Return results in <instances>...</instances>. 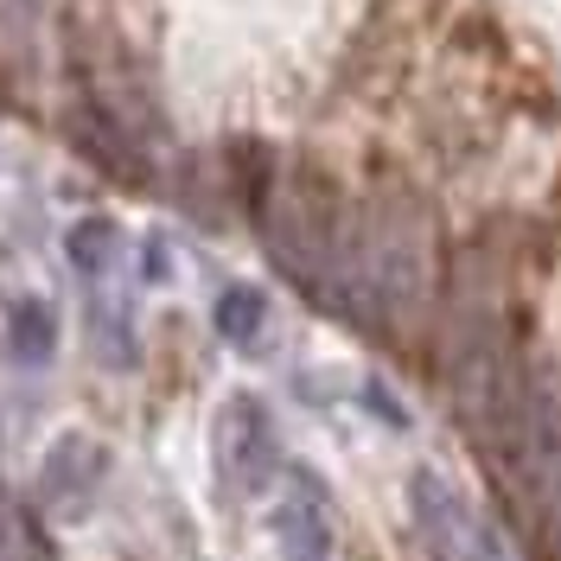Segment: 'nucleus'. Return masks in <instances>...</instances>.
I'll return each instance as SVG.
<instances>
[{
    "mask_svg": "<svg viewBox=\"0 0 561 561\" xmlns=\"http://www.w3.org/2000/svg\"><path fill=\"white\" fill-rule=\"evenodd\" d=\"M210 447H217V472L237 491H249V497H262V491L280 479V427H275V415H268V402L249 396V389L217 409Z\"/></svg>",
    "mask_w": 561,
    "mask_h": 561,
    "instance_id": "1",
    "label": "nucleus"
},
{
    "mask_svg": "<svg viewBox=\"0 0 561 561\" xmlns=\"http://www.w3.org/2000/svg\"><path fill=\"white\" fill-rule=\"evenodd\" d=\"M409 517H415L421 542H427V556L434 561H497L491 549L485 524L466 511V497H459L440 472H409Z\"/></svg>",
    "mask_w": 561,
    "mask_h": 561,
    "instance_id": "2",
    "label": "nucleus"
},
{
    "mask_svg": "<svg viewBox=\"0 0 561 561\" xmlns=\"http://www.w3.org/2000/svg\"><path fill=\"white\" fill-rule=\"evenodd\" d=\"M103 472H108L103 440H90V434H65V440L45 454V466H38V497H45L58 517H77V511L96 497Z\"/></svg>",
    "mask_w": 561,
    "mask_h": 561,
    "instance_id": "3",
    "label": "nucleus"
},
{
    "mask_svg": "<svg viewBox=\"0 0 561 561\" xmlns=\"http://www.w3.org/2000/svg\"><path fill=\"white\" fill-rule=\"evenodd\" d=\"M275 542H280V561H332V517H325V497L307 479L275 511Z\"/></svg>",
    "mask_w": 561,
    "mask_h": 561,
    "instance_id": "4",
    "label": "nucleus"
},
{
    "mask_svg": "<svg viewBox=\"0 0 561 561\" xmlns=\"http://www.w3.org/2000/svg\"><path fill=\"white\" fill-rule=\"evenodd\" d=\"M230 179H237V198L255 224H268V198H275V147L268 140H237L230 147Z\"/></svg>",
    "mask_w": 561,
    "mask_h": 561,
    "instance_id": "5",
    "label": "nucleus"
},
{
    "mask_svg": "<svg viewBox=\"0 0 561 561\" xmlns=\"http://www.w3.org/2000/svg\"><path fill=\"white\" fill-rule=\"evenodd\" d=\"M115 262H122V230L108 217H77L70 224V268L90 280V287H103L115 275Z\"/></svg>",
    "mask_w": 561,
    "mask_h": 561,
    "instance_id": "6",
    "label": "nucleus"
},
{
    "mask_svg": "<svg viewBox=\"0 0 561 561\" xmlns=\"http://www.w3.org/2000/svg\"><path fill=\"white\" fill-rule=\"evenodd\" d=\"M90 339L103 351V364H115V370L135 364V325H128V307H122V294L108 280L90 294Z\"/></svg>",
    "mask_w": 561,
    "mask_h": 561,
    "instance_id": "7",
    "label": "nucleus"
},
{
    "mask_svg": "<svg viewBox=\"0 0 561 561\" xmlns=\"http://www.w3.org/2000/svg\"><path fill=\"white\" fill-rule=\"evenodd\" d=\"M217 332L230 339V345H255L262 332H268V294L262 287H224L217 294Z\"/></svg>",
    "mask_w": 561,
    "mask_h": 561,
    "instance_id": "8",
    "label": "nucleus"
},
{
    "mask_svg": "<svg viewBox=\"0 0 561 561\" xmlns=\"http://www.w3.org/2000/svg\"><path fill=\"white\" fill-rule=\"evenodd\" d=\"M0 561H51L38 517L13 497V491H0Z\"/></svg>",
    "mask_w": 561,
    "mask_h": 561,
    "instance_id": "9",
    "label": "nucleus"
},
{
    "mask_svg": "<svg viewBox=\"0 0 561 561\" xmlns=\"http://www.w3.org/2000/svg\"><path fill=\"white\" fill-rule=\"evenodd\" d=\"M7 339H13V351H20L26 364H45V357H51V345H58V325H51V313H45V307L20 300V307H13V325H7Z\"/></svg>",
    "mask_w": 561,
    "mask_h": 561,
    "instance_id": "10",
    "label": "nucleus"
},
{
    "mask_svg": "<svg viewBox=\"0 0 561 561\" xmlns=\"http://www.w3.org/2000/svg\"><path fill=\"white\" fill-rule=\"evenodd\" d=\"M556 210H561V173H556Z\"/></svg>",
    "mask_w": 561,
    "mask_h": 561,
    "instance_id": "11",
    "label": "nucleus"
}]
</instances>
